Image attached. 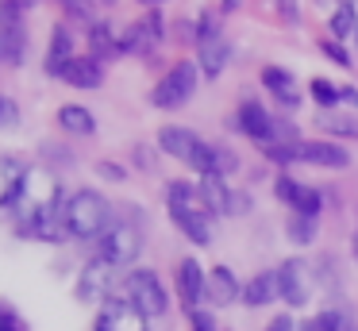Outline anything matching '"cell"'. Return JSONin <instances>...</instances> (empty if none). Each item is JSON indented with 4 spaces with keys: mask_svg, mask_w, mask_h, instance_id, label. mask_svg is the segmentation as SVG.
<instances>
[{
    "mask_svg": "<svg viewBox=\"0 0 358 331\" xmlns=\"http://www.w3.org/2000/svg\"><path fill=\"white\" fill-rule=\"evenodd\" d=\"M166 208H170L173 223L181 227V235H185L189 243H196V246L212 243V220H216V216L208 212V204H204L196 185L170 181L166 185Z\"/></svg>",
    "mask_w": 358,
    "mask_h": 331,
    "instance_id": "cell-1",
    "label": "cell"
},
{
    "mask_svg": "<svg viewBox=\"0 0 358 331\" xmlns=\"http://www.w3.org/2000/svg\"><path fill=\"white\" fill-rule=\"evenodd\" d=\"M62 200H66V197H62V189H58V177L50 174V169L27 166L24 185H20V197H16V204H12V216H16V223L24 227V223L39 220L43 212L58 208Z\"/></svg>",
    "mask_w": 358,
    "mask_h": 331,
    "instance_id": "cell-2",
    "label": "cell"
},
{
    "mask_svg": "<svg viewBox=\"0 0 358 331\" xmlns=\"http://www.w3.org/2000/svg\"><path fill=\"white\" fill-rule=\"evenodd\" d=\"M66 235L70 239H101L108 231V200L96 189H78L66 197Z\"/></svg>",
    "mask_w": 358,
    "mask_h": 331,
    "instance_id": "cell-3",
    "label": "cell"
},
{
    "mask_svg": "<svg viewBox=\"0 0 358 331\" xmlns=\"http://www.w3.org/2000/svg\"><path fill=\"white\" fill-rule=\"evenodd\" d=\"M158 146H162L170 158L185 162V166H193L196 174H212V158H216V146L204 143L201 135H196L193 127H178V123H170V127L158 131Z\"/></svg>",
    "mask_w": 358,
    "mask_h": 331,
    "instance_id": "cell-4",
    "label": "cell"
},
{
    "mask_svg": "<svg viewBox=\"0 0 358 331\" xmlns=\"http://www.w3.org/2000/svg\"><path fill=\"white\" fill-rule=\"evenodd\" d=\"M124 297L131 300L135 308H139L143 316H166V308H170V293H166L162 277L155 274V269H131V274L124 277Z\"/></svg>",
    "mask_w": 358,
    "mask_h": 331,
    "instance_id": "cell-5",
    "label": "cell"
},
{
    "mask_svg": "<svg viewBox=\"0 0 358 331\" xmlns=\"http://www.w3.org/2000/svg\"><path fill=\"white\" fill-rule=\"evenodd\" d=\"M201 66L196 62H178V66L170 69V73L162 77V81L155 85V92H150V100H155V108H181L189 97L196 92V81H201Z\"/></svg>",
    "mask_w": 358,
    "mask_h": 331,
    "instance_id": "cell-6",
    "label": "cell"
},
{
    "mask_svg": "<svg viewBox=\"0 0 358 331\" xmlns=\"http://www.w3.org/2000/svg\"><path fill=\"white\" fill-rule=\"evenodd\" d=\"M312 285H316V269L304 258H285L278 266V289L289 308H304L312 300Z\"/></svg>",
    "mask_w": 358,
    "mask_h": 331,
    "instance_id": "cell-7",
    "label": "cell"
},
{
    "mask_svg": "<svg viewBox=\"0 0 358 331\" xmlns=\"http://www.w3.org/2000/svg\"><path fill=\"white\" fill-rule=\"evenodd\" d=\"M116 274H120V266H112L104 254L89 258L85 266H81V274H78V300H85V304L104 300L112 293V285H116Z\"/></svg>",
    "mask_w": 358,
    "mask_h": 331,
    "instance_id": "cell-8",
    "label": "cell"
},
{
    "mask_svg": "<svg viewBox=\"0 0 358 331\" xmlns=\"http://www.w3.org/2000/svg\"><path fill=\"white\" fill-rule=\"evenodd\" d=\"M143 251V235L139 227H131V223H116V227H108L101 235V254L112 262V266H131L135 258H139Z\"/></svg>",
    "mask_w": 358,
    "mask_h": 331,
    "instance_id": "cell-9",
    "label": "cell"
},
{
    "mask_svg": "<svg viewBox=\"0 0 358 331\" xmlns=\"http://www.w3.org/2000/svg\"><path fill=\"white\" fill-rule=\"evenodd\" d=\"M150 316H143L127 297H108L96 316V331H150Z\"/></svg>",
    "mask_w": 358,
    "mask_h": 331,
    "instance_id": "cell-10",
    "label": "cell"
},
{
    "mask_svg": "<svg viewBox=\"0 0 358 331\" xmlns=\"http://www.w3.org/2000/svg\"><path fill=\"white\" fill-rule=\"evenodd\" d=\"M273 192H278V200H285L296 216H312V220H316V216L324 212V197H320V189L293 181L289 174H281L278 181H273Z\"/></svg>",
    "mask_w": 358,
    "mask_h": 331,
    "instance_id": "cell-11",
    "label": "cell"
},
{
    "mask_svg": "<svg viewBox=\"0 0 358 331\" xmlns=\"http://www.w3.org/2000/svg\"><path fill=\"white\" fill-rule=\"evenodd\" d=\"M235 127L243 131L247 139H255V143L262 146H273V123H278V115H270L258 100H247V104H239V112H235Z\"/></svg>",
    "mask_w": 358,
    "mask_h": 331,
    "instance_id": "cell-12",
    "label": "cell"
},
{
    "mask_svg": "<svg viewBox=\"0 0 358 331\" xmlns=\"http://www.w3.org/2000/svg\"><path fill=\"white\" fill-rule=\"evenodd\" d=\"M178 293L185 300L189 312H201V304L208 300V274L201 269L196 258H181L178 262Z\"/></svg>",
    "mask_w": 358,
    "mask_h": 331,
    "instance_id": "cell-13",
    "label": "cell"
},
{
    "mask_svg": "<svg viewBox=\"0 0 358 331\" xmlns=\"http://www.w3.org/2000/svg\"><path fill=\"white\" fill-rule=\"evenodd\" d=\"M166 35V23L158 12H147V20L124 27V54H150Z\"/></svg>",
    "mask_w": 358,
    "mask_h": 331,
    "instance_id": "cell-14",
    "label": "cell"
},
{
    "mask_svg": "<svg viewBox=\"0 0 358 331\" xmlns=\"http://www.w3.org/2000/svg\"><path fill=\"white\" fill-rule=\"evenodd\" d=\"M196 189H201V197H204V204H208L212 216H235V192L227 189V177L204 174L201 181H196Z\"/></svg>",
    "mask_w": 358,
    "mask_h": 331,
    "instance_id": "cell-15",
    "label": "cell"
},
{
    "mask_svg": "<svg viewBox=\"0 0 358 331\" xmlns=\"http://www.w3.org/2000/svg\"><path fill=\"white\" fill-rule=\"evenodd\" d=\"M227 62H231V43H227L224 35L196 43V66H201V73H204V77H220Z\"/></svg>",
    "mask_w": 358,
    "mask_h": 331,
    "instance_id": "cell-16",
    "label": "cell"
},
{
    "mask_svg": "<svg viewBox=\"0 0 358 331\" xmlns=\"http://www.w3.org/2000/svg\"><path fill=\"white\" fill-rule=\"evenodd\" d=\"M62 81L73 85V89H101L104 81V66L93 58V54H78L70 66L62 69Z\"/></svg>",
    "mask_w": 358,
    "mask_h": 331,
    "instance_id": "cell-17",
    "label": "cell"
},
{
    "mask_svg": "<svg viewBox=\"0 0 358 331\" xmlns=\"http://www.w3.org/2000/svg\"><path fill=\"white\" fill-rule=\"evenodd\" d=\"M89 46H93L96 62L116 58V54H124V27L120 23H93L89 27Z\"/></svg>",
    "mask_w": 358,
    "mask_h": 331,
    "instance_id": "cell-18",
    "label": "cell"
},
{
    "mask_svg": "<svg viewBox=\"0 0 358 331\" xmlns=\"http://www.w3.org/2000/svg\"><path fill=\"white\" fill-rule=\"evenodd\" d=\"M235 300H243V285H239V277H235L227 266H216V269L208 274V304L227 308V304H235Z\"/></svg>",
    "mask_w": 358,
    "mask_h": 331,
    "instance_id": "cell-19",
    "label": "cell"
},
{
    "mask_svg": "<svg viewBox=\"0 0 358 331\" xmlns=\"http://www.w3.org/2000/svg\"><path fill=\"white\" fill-rule=\"evenodd\" d=\"M73 58H78V54H73V31H70V23H58L55 35H50V50H47V73L62 77V69L70 66Z\"/></svg>",
    "mask_w": 358,
    "mask_h": 331,
    "instance_id": "cell-20",
    "label": "cell"
},
{
    "mask_svg": "<svg viewBox=\"0 0 358 331\" xmlns=\"http://www.w3.org/2000/svg\"><path fill=\"white\" fill-rule=\"evenodd\" d=\"M273 300H281L278 269H262L258 277H250V281L243 285V304H250V308H266V304H273Z\"/></svg>",
    "mask_w": 358,
    "mask_h": 331,
    "instance_id": "cell-21",
    "label": "cell"
},
{
    "mask_svg": "<svg viewBox=\"0 0 358 331\" xmlns=\"http://www.w3.org/2000/svg\"><path fill=\"white\" fill-rule=\"evenodd\" d=\"M58 127H62L66 135H73V139H89L96 131V120H93V112H89L85 104H62L58 108Z\"/></svg>",
    "mask_w": 358,
    "mask_h": 331,
    "instance_id": "cell-22",
    "label": "cell"
},
{
    "mask_svg": "<svg viewBox=\"0 0 358 331\" xmlns=\"http://www.w3.org/2000/svg\"><path fill=\"white\" fill-rule=\"evenodd\" d=\"M262 85H266V89H270L285 108H296V104H301V92H296V81H293V73H289V69L266 66V69H262Z\"/></svg>",
    "mask_w": 358,
    "mask_h": 331,
    "instance_id": "cell-23",
    "label": "cell"
},
{
    "mask_svg": "<svg viewBox=\"0 0 358 331\" xmlns=\"http://www.w3.org/2000/svg\"><path fill=\"white\" fill-rule=\"evenodd\" d=\"M27 166L16 158H0V208H12L20 197V185H24Z\"/></svg>",
    "mask_w": 358,
    "mask_h": 331,
    "instance_id": "cell-24",
    "label": "cell"
},
{
    "mask_svg": "<svg viewBox=\"0 0 358 331\" xmlns=\"http://www.w3.org/2000/svg\"><path fill=\"white\" fill-rule=\"evenodd\" d=\"M331 38H350V35H358V15H355V4H339L331 12Z\"/></svg>",
    "mask_w": 358,
    "mask_h": 331,
    "instance_id": "cell-25",
    "label": "cell"
},
{
    "mask_svg": "<svg viewBox=\"0 0 358 331\" xmlns=\"http://www.w3.org/2000/svg\"><path fill=\"white\" fill-rule=\"evenodd\" d=\"M316 328H320V331H358V323H355V316H350V312L327 308V312L316 316Z\"/></svg>",
    "mask_w": 358,
    "mask_h": 331,
    "instance_id": "cell-26",
    "label": "cell"
},
{
    "mask_svg": "<svg viewBox=\"0 0 358 331\" xmlns=\"http://www.w3.org/2000/svg\"><path fill=\"white\" fill-rule=\"evenodd\" d=\"M285 235L293 239L296 246H308L312 239H316V220H312V216H293V220L285 223Z\"/></svg>",
    "mask_w": 358,
    "mask_h": 331,
    "instance_id": "cell-27",
    "label": "cell"
},
{
    "mask_svg": "<svg viewBox=\"0 0 358 331\" xmlns=\"http://www.w3.org/2000/svg\"><path fill=\"white\" fill-rule=\"evenodd\" d=\"M308 89H312V100H316L320 108H335V104H339V85H331L327 77H316Z\"/></svg>",
    "mask_w": 358,
    "mask_h": 331,
    "instance_id": "cell-28",
    "label": "cell"
},
{
    "mask_svg": "<svg viewBox=\"0 0 358 331\" xmlns=\"http://www.w3.org/2000/svg\"><path fill=\"white\" fill-rule=\"evenodd\" d=\"M58 4H62L66 15H73L78 23H89V27L96 23V0H58Z\"/></svg>",
    "mask_w": 358,
    "mask_h": 331,
    "instance_id": "cell-29",
    "label": "cell"
},
{
    "mask_svg": "<svg viewBox=\"0 0 358 331\" xmlns=\"http://www.w3.org/2000/svg\"><path fill=\"white\" fill-rule=\"evenodd\" d=\"M239 169V154L227 150V146H216V158H212V174L216 177H231Z\"/></svg>",
    "mask_w": 358,
    "mask_h": 331,
    "instance_id": "cell-30",
    "label": "cell"
},
{
    "mask_svg": "<svg viewBox=\"0 0 358 331\" xmlns=\"http://www.w3.org/2000/svg\"><path fill=\"white\" fill-rule=\"evenodd\" d=\"M320 123H324V127L331 131V135H355V139H358V123H355V120H347V115H324Z\"/></svg>",
    "mask_w": 358,
    "mask_h": 331,
    "instance_id": "cell-31",
    "label": "cell"
},
{
    "mask_svg": "<svg viewBox=\"0 0 358 331\" xmlns=\"http://www.w3.org/2000/svg\"><path fill=\"white\" fill-rule=\"evenodd\" d=\"M16 123H20V104L12 97H0V131L16 127Z\"/></svg>",
    "mask_w": 358,
    "mask_h": 331,
    "instance_id": "cell-32",
    "label": "cell"
},
{
    "mask_svg": "<svg viewBox=\"0 0 358 331\" xmlns=\"http://www.w3.org/2000/svg\"><path fill=\"white\" fill-rule=\"evenodd\" d=\"M320 50H324L335 66H350V54L339 46V38H320Z\"/></svg>",
    "mask_w": 358,
    "mask_h": 331,
    "instance_id": "cell-33",
    "label": "cell"
},
{
    "mask_svg": "<svg viewBox=\"0 0 358 331\" xmlns=\"http://www.w3.org/2000/svg\"><path fill=\"white\" fill-rule=\"evenodd\" d=\"M96 174L108 177V181H127V169L116 166V162H96Z\"/></svg>",
    "mask_w": 358,
    "mask_h": 331,
    "instance_id": "cell-34",
    "label": "cell"
},
{
    "mask_svg": "<svg viewBox=\"0 0 358 331\" xmlns=\"http://www.w3.org/2000/svg\"><path fill=\"white\" fill-rule=\"evenodd\" d=\"M189 323H193V331H220L208 312H189Z\"/></svg>",
    "mask_w": 358,
    "mask_h": 331,
    "instance_id": "cell-35",
    "label": "cell"
},
{
    "mask_svg": "<svg viewBox=\"0 0 358 331\" xmlns=\"http://www.w3.org/2000/svg\"><path fill=\"white\" fill-rule=\"evenodd\" d=\"M266 331H296V323H293V316H278V320H270V328H266Z\"/></svg>",
    "mask_w": 358,
    "mask_h": 331,
    "instance_id": "cell-36",
    "label": "cell"
},
{
    "mask_svg": "<svg viewBox=\"0 0 358 331\" xmlns=\"http://www.w3.org/2000/svg\"><path fill=\"white\" fill-rule=\"evenodd\" d=\"M339 104H355V108H358V89L343 85V89H339Z\"/></svg>",
    "mask_w": 358,
    "mask_h": 331,
    "instance_id": "cell-37",
    "label": "cell"
},
{
    "mask_svg": "<svg viewBox=\"0 0 358 331\" xmlns=\"http://www.w3.org/2000/svg\"><path fill=\"white\" fill-rule=\"evenodd\" d=\"M278 8H281V15H285V20H296V0H278Z\"/></svg>",
    "mask_w": 358,
    "mask_h": 331,
    "instance_id": "cell-38",
    "label": "cell"
},
{
    "mask_svg": "<svg viewBox=\"0 0 358 331\" xmlns=\"http://www.w3.org/2000/svg\"><path fill=\"white\" fill-rule=\"evenodd\" d=\"M0 331H20L16 328V316H12V312H0Z\"/></svg>",
    "mask_w": 358,
    "mask_h": 331,
    "instance_id": "cell-39",
    "label": "cell"
},
{
    "mask_svg": "<svg viewBox=\"0 0 358 331\" xmlns=\"http://www.w3.org/2000/svg\"><path fill=\"white\" fill-rule=\"evenodd\" d=\"M4 4H8V8H16V12H27V8H35L39 0H4Z\"/></svg>",
    "mask_w": 358,
    "mask_h": 331,
    "instance_id": "cell-40",
    "label": "cell"
},
{
    "mask_svg": "<svg viewBox=\"0 0 358 331\" xmlns=\"http://www.w3.org/2000/svg\"><path fill=\"white\" fill-rule=\"evenodd\" d=\"M239 8V0H224V12H235Z\"/></svg>",
    "mask_w": 358,
    "mask_h": 331,
    "instance_id": "cell-41",
    "label": "cell"
},
{
    "mask_svg": "<svg viewBox=\"0 0 358 331\" xmlns=\"http://www.w3.org/2000/svg\"><path fill=\"white\" fill-rule=\"evenodd\" d=\"M350 251H355V258H358V231H355V239H350Z\"/></svg>",
    "mask_w": 358,
    "mask_h": 331,
    "instance_id": "cell-42",
    "label": "cell"
},
{
    "mask_svg": "<svg viewBox=\"0 0 358 331\" xmlns=\"http://www.w3.org/2000/svg\"><path fill=\"white\" fill-rule=\"evenodd\" d=\"M301 331H320V328H316V320H312V323H304V328H301Z\"/></svg>",
    "mask_w": 358,
    "mask_h": 331,
    "instance_id": "cell-43",
    "label": "cell"
},
{
    "mask_svg": "<svg viewBox=\"0 0 358 331\" xmlns=\"http://www.w3.org/2000/svg\"><path fill=\"white\" fill-rule=\"evenodd\" d=\"M143 4H158V0H143Z\"/></svg>",
    "mask_w": 358,
    "mask_h": 331,
    "instance_id": "cell-44",
    "label": "cell"
},
{
    "mask_svg": "<svg viewBox=\"0 0 358 331\" xmlns=\"http://www.w3.org/2000/svg\"><path fill=\"white\" fill-rule=\"evenodd\" d=\"M104 4H116V0H104Z\"/></svg>",
    "mask_w": 358,
    "mask_h": 331,
    "instance_id": "cell-45",
    "label": "cell"
}]
</instances>
